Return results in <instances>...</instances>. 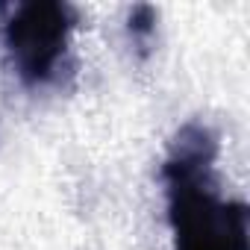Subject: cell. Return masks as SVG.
<instances>
[{"mask_svg":"<svg viewBox=\"0 0 250 250\" xmlns=\"http://www.w3.org/2000/svg\"><path fill=\"white\" fill-rule=\"evenodd\" d=\"M218 142L203 124H186L162 165L174 250H250L247 206L215 194L212 165Z\"/></svg>","mask_w":250,"mask_h":250,"instance_id":"cell-1","label":"cell"},{"mask_svg":"<svg viewBox=\"0 0 250 250\" xmlns=\"http://www.w3.org/2000/svg\"><path fill=\"white\" fill-rule=\"evenodd\" d=\"M77 27V12L68 3L36 0L15 9L6 24V47L18 77L30 85L47 83L71 42Z\"/></svg>","mask_w":250,"mask_h":250,"instance_id":"cell-2","label":"cell"},{"mask_svg":"<svg viewBox=\"0 0 250 250\" xmlns=\"http://www.w3.org/2000/svg\"><path fill=\"white\" fill-rule=\"evenodd\" d=\"M153 30H156V12H153L150 6H136V9L130 12V33L145 42Z\"/></svg>","mask_w":250,"mask_h":250,"instance_id":"cell-3","label":"cell"}]
</instances>
